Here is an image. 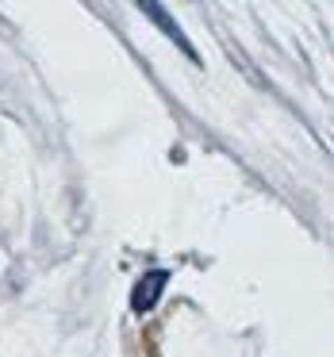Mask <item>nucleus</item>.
<instances>
[{
	"label": "nucleus",
	"instance_id": "nucleus-1",
	"mask_svg": "<svg viewBox=\"0 0 334 357\" xmlns=\"http://www.w3.org/2000/svg\"><path fill=\"white\" fill-rule=\"evenodd\" d=\"M135 4H139V8H142V16H146L150 24H154L158 31H162L165 39L173 43V47H181V54H185L188 62H200V54H196V47H192V43H188V35H185V31H181V27H177V20H173L169 12L162 8V0H135Z\"/></svg>",
	"mask_w": 334,
	"mask_h": 357
},
{
	"label": "nucleus",
	"instance_id": "nucleus-2",
	"mask_svg": "<svg viewBox=\"0 0 334 357\" xmlns=\"http://www.w3.org/2000/svg\"><path fill=\"white\" fill-rule=\"evenodd\" d=\"M169 284V269H150L146 277L139 280V284H135V292H131V307L139 311H150L158 303V296H162V288Z\"/></svg>",
	"mask_w": 334,
	"mask_h": 357
}]
</instances>
